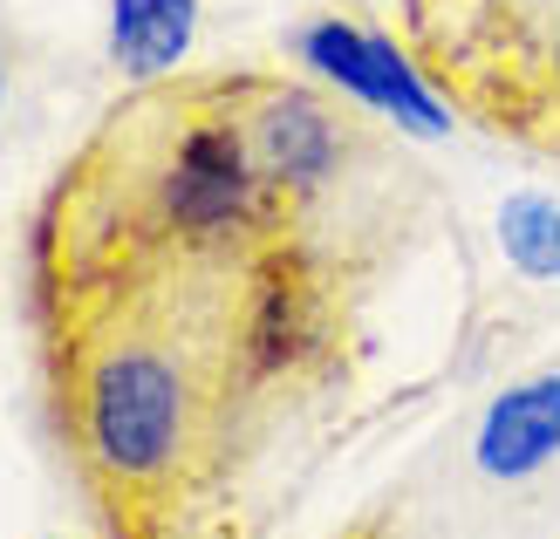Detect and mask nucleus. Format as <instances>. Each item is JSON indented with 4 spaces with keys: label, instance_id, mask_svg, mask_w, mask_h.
Listing matches in <instances>:
<instances>
[{
    "label": "nucleus",
    "instance_id": "obj_1",
    "mask_svg": "<svg viewBox=\"0 0 560 539\" xmlns=\"http://www.w3.org/2000/svg\"><path fill=\"white\" fill-rule=\"evenodd\" d=\"M417 219L410 164L342 191L280 178L254 69H178L109 109L27 233L48 437L96 532L260 539Z\"/></svg>",
    "mask_w": 560,
    "mask_h": 539
},
{
    "label": "nucleus",
    "instance_id": "obj_2",
    "mask_svg": "<svg viewBox=\"0 0 560 539\" xmlns=\"http://www.w3.org/2000/svg\"><path fill=\"white\" fill-rule=\"evenodd\" d=\"M362 519L383 539H560V349L471 403Z\"/></svg>",
    "mask_w": 560,
    "mask_h": 539
},
{
    "label": "nucleus",
    "instance_id": "obj_3",
    "mask_svg": "<svg viewBox=\"0 0 560 539\" xmlns=\"http://www.w3.org/2000/svg\"><path fill=\"white\" fill-rule=\"evenodd\" d=\"M452 109L520 151L560 157V0H458L410 27Z\"/></svg>",
    "mask_w": 560,
    "mask_h": 539
},
{
    "label": "nucleus",
    "instance_id": "obj_4",
    "mask_svg": "<svg viewBox=\"0 0 560 539\" xmlns=\"http://www.w3.org/2000/svg\"><path fill=\"white\" fill-rule=\"evenodd\" d=\"M294 55H301L307 75L328 82L335 96H349L362 117H389L417 137L452 130V96L424 75L417 48L389 42L383 27H362L349 14H307L294 27Z\"/></svg>",
    "mask_w": 560,
    "mask_h": 539
},
{
    "label": "nucleus",
    "instance_id": "obj_5",
    "mask_svg": "<svg viewBox=\"0 0 560 539\" xmlns=\"http://www.w3.org/2000/svg\"><path fill=\"white\" fill-rule=\"evenodd\" d=\"M191 35H199V0H109V62L137 90L178 75Z\"/></svg>",
    "mask_w": 560,
    "mask_h": 539
},
{
    "label": "nucleus",
    "instance_id": "obj_6",
    "mask_svg": "<svg viewBox=\"0 0 560 539\" xmlns=\"http://www.w3.org/2000/svg\"><path fill=\"white\" fill-rule=\"evenodd\" d=\"M492 233H499V246H506V260H513V273H526V280H560V198L553 191H506L499 198V212H492Z\"/></svg>",
    "mask_w": 560,
    "mask_h": 539
},
{
    "label": "nucleus",
    "instance_id": "obj_7",
    "mask_svg": "<svg viewBox=\"0 0 560 539\" xmlns=\"http://www.w3.org/2000/svg\"><path fill=\"white\" fill-rule=\"evenodd\" d=\"M444 8H458V0H404V27L431 21V14H444Z\"/></svg>",
    "mask_w": 560,
    "mask_h": 539
},
{
    "label": "nucleus",
    "instance_id": "obj_8",
    "mask_svg": "<svg viewBox=\"0 0 560 539\" xmlns=\"http://www.w3.org/2000/svg\"><path fill=\"white\" fill-rule=\"evenodd\" d=\"M335 539H383V532H376L370 519H355V526H342V532H335Z\"/></svg>",
    "mask_w": 560,
    "mask_h": 539
},
{
    "label": "nucleus",
    "instance_id": "obj_9",
    "mask_svg": "<svg viewBox=\"0 0 560 539\" xmlns=\"http://www.w3.org/2000/svg\"><path fill=\"white\" fill-rule=\"evenodd\" d=\"M0 96H8V75H0Z\"/></svg>",
    "mask_w": 560,
    "mask_h": 539
},
{
    "label": "nucleus",
    "instance_id": "obj_10",
    "mask_svg": "<svg viewBox=\"0 0 560 539\" xmlns=\"http://www.w3.org/2000/svg\"><path fill=\"white\" fill-rule=\"evenodd\" d=\"M55 539H69V532H55Z\"/></svg>",
    "mask_w": 560,
    "mask_h": 539
}]
</instances>
